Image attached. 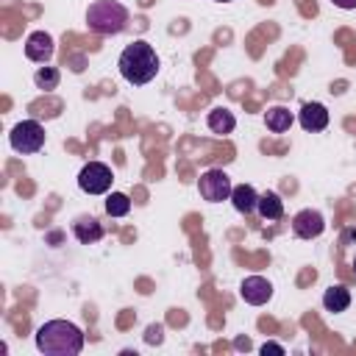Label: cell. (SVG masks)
<instances>
[{
	"label": "cell",
	"mask_w": 356,
	"mask_h": 356,
	"mask_svg": "<svg viewBox=\"0 0 356 356\" xmlns=\"http://www.w3.org/2000/svg\"><path fill=\"white\" fill-rule=\"evenodd\" d=\"M145 339H147L150 345H153V342L159 345V342H161V325H150V328H147V334H145Z\"/></svg>",
	"instance_id": "obj_20"
},
{
	"label": "cell",
	"mask_w": 356,
	"mask_h": 356,
	"mask_svg": "<svg viewBox=\"0 0 356 356\" xmlns=\"http://www.w3.org/2000/svg\"><path fill=\"white\" fill-rule=\"evenodd\" d=\"M8 145L22 153V156H31V153H39L44 147V128L36 122V120H22L11 128L8 134Z\"/></svg>",
	"instance_id": "obj_4"
},
{
	"label": "cell",
	"mask_w": 356,
	"mask_h": 356,
	"mask_svg": "<svg viewBox=\"0 0 356 356\" xmlns=\"http://www.w3.org/2000/svg\"><path fill=\"white\" fill-rule=\"evenodd\" d=\"M228 200L234 203V209L239 214H253L256 211V203H259V192L250 184H239V186L231 189V197Z\"/></svg>",
	"instance_id": "obj_11"
},
{
	"label": "cell",
	"mask_w": 356,
	"mask_h": 356,
	"mask_svg": "<svg viewBox=\"0 0 356 356\" xmlns=\"http://www.w3.org/2000/svg\"><path fill=\"white\" fill-rule=\"evenodd\" d=\"M117 67H120V75H122L131 86H142V83H150V81L159 75L161 61H159L153 44L136 39V42H131V44L120 53Z\"/></svg>",
	"instance_id": "obj_2"
},
{
	"label": "cell",
	"mask_w": 356,
	"mask_h": 356,
	"mask_svg": "<svg viewBox=\"0 0 356 356\" xmlns=\"http://www.w3.org/2000/svg\"><path fill=\"white\" fill-rule=\"evenodd\" d=\"M337 8H342V11H353L356 8V0H331Z\"/></svg>",
	"instance_id": "obj_21"
},
{
	"label": "cell",
	"mask_w": 356,
	"mask_h": 356,
	"mask_svg": "<svg viewBox=\"0 0 356 356\" xmlns=\"http://www.w3.org/2000/svg\"><path fill=\"white\" fill-rule=\"evenodd\" d=\"M323 231H325V220L314 209H303L292 217V234L298 239H317Z\"/></svg>",
	"instance_id": "obj_7"
},
{
	"label": "cell",
	"mask_w": 356,
	"mask_h": 356,
	"mask_svg": "<svg viewBox=\"0 0 356 356\" xmlns=\"http://www.w3.org/2000/svg\"><path fill=\"white\" fill-rule=\"evenodd\" d=\"M53 36L47 31H33L28 39H25V56L36 64H47L53 58Z\"/></svg>",
	"instance_id": "obj_9"
},
{
	"label": "cell",
	"mask_w": 356,
	"mask_h": 356,
	"mask_svg": "<svg viewBox=\"0 0 356 356\" xmlns=\"http://www.w3.org/2000/svg\"><path fill=\"white\" fill-rule=\"evenodd\" d=\"M292 111L286 108V106H270L267 111H264V125H267V131H273V134H286L289 128H292Z\"/></svg>",
	"instance_id": "obj_13"
},
{
	"label": "cell",
	"mask_w": 356,
	"mask_h": 356,
	"mask_svg": "<svg viewBox=\"0 0 356 356\" xmlns=\"http://www.w3.org/2000/svg\"><path fill=\"white\" fill-rule=\"evenodd\" d=\"M256 211L264 220H281L284 217V200L275 192H261L259 195V203H256Z\"/></svg>",
	"instance_id": "obj_16"
},
{
	"label": "cell",
	"mask_w": 356,
	"mask_h": 356,
	"mask_svg": "<svg viewBox=\"0 0 356 356\" xmlns=\"http://www.w3.org/2000/svg\"><path fill=\"white\" fill-rule=\"evenodd\" d=\"M348 306H350V289H348V286L337 284V286H328V289H325V295H323V309H325V312L339 314V312H345Z\"/></svg>",
	"instance_id": "obj_14"
},
{
	"label": "cell",
	"mask_w": 356,
	"mask_h": 356,
	"mask_svg": "<svg viewBox=\"0 0 356 356\" xmlns=\"http://www.w3.org/2000/svg\"><path fill=\"white\" fill-rule=\"evenodd\" d=\"M239 298L245 303H250V306H264L273 298V284L264 275H248L239 284Z\"/></svg>",
	"instance_id": "obj_8"
},
{
	"label": "cell",
	"mask_w": 356,
	"mask_h": 356,
	"mask_svg": "<svg viewBox=\"0 0 356 356\" xmlns=\"http://www.w3.org/2000/svg\"><path fill=\"white\" fill-rule=\"evenodd\" d=\"M206 125H209V131H211V134H231V131L236 128V117H234V111H228V108L217 106V108H211V111H209Z\"/></svg>",
	"instance_id": "obj_15"
},
{
	"label": "cell",
	"mask_w": 356,
	"mask_h": 356,
	"mask_svg": "<svg viewBox=\"0 0 356 356\" xmlns=\"http://www.w3.org/2000/svg\"><path fill=\"white\" fill-rule=\"evenodd\" d=\"M298 122L303 131L309 134H317V131H325L328 128V108L323 103H303L300 111H298Z\"/></svg>",
	"instance_id": "obj_10"
},
{
	"label": "cell",
	"mask_w": 356,
	"mask_h": 356,
	"mask_svg": "<svg viewBox=\"0 0 356 356\" xmlns=\"http://www.w3.org/2000/svg\"><path fill=\"white\" fill-rule=\"evenodd\" d=\"M353 273H356V256H353Z\"/></svg>",
	"instance_id": "obj_22"
},
{
	"label": "cell",
	"mask_w": 356,
	"mask_h": 356,
	"mask_svg": "<svg viewBox=\"0 0 356 356\" xmlns=\"http://www.w3.org/2000/svg\"><path fill=\"white\" fill-rule=\"evenodd\" d=\"M111 181H114V172L103 161H86L78 172V186L86 195H106L111 189Z\"/></svg>",
	"instance_id": "obj_5"
},
{
	"label": "cell",
	"mask_w": 356,
	"mask_h": 356,
	"mask_svg": "<svg viewBox=\"0 0 356 356\" xmlns=\"http://www.w3.org/2000/svg\"><path fill=\"white\" fill-rule=\"evenodd\" d=\"M86 25L100 36H117L128 25V8L117 0H95L86 8Z\"/></svg>",
	"instance_id": "obj_3"
},
{
	"label": "cell",
	"mask_w": 356,
	"mask_h": 356,
	"mask_svg": "<svg viewBox=\"0 0 356 356\" xmlns=\"http://www.w3.org/2000/svg\"><path fill=\"white\" fill-rule=\"evenodd\" d=\"M44 356H78L83 350V331L70 320H47L33 334Z\"/></svg>",
	"instance_id": "obj_1"
},
{
	"label": "cell",
	"mask_w": 356,
	"mask_h": 356,
	"mask_svg": "<svg viewBox=\"0 0 356 356\" xmlns=\"http://www.w3.org/2000/svg\"><path fill=\"white\" fill-rule=\"evenodd\" d=\"M231 189H234V184H231V178L222 170H206L197 178V192H200V197L206 203H222V200H228L231 197Z\"/></svg>",
	"instance_id": "obj_6"
},
{
	"label": "cell",
	"mask_w": 356,
	"mask_h": 356,
	"mask_svg": "<svg viewBox=\"0 0 356 356\" xmlns=\"http://www.w3.org/2000/svg\"><path fill=\"white\" fill-rule=\"evenodd\" d=\"M33 83L39 86V89H56L58 86V70L56 67H39L36 72H33Z\"/></svg>",
	"instance_id": "obj_18"
},
{
	"label": "cell",
	"mask_w": 356,
	"mask_h": 356,
	"mask_svg": "<svg viewBox=\"0 0 356 356\" xmlns=\"http://www.w3.org/2000/svg\"><path fill=\"white\" fill-rule=\"evenodd\" d=\"M261 356H267V353H275V356H284V345H278V342H264L261 348Z\"/></svg>",
	"instance_id": "obj_19"
},
{
	"label": "cell",
	"mask_w": 356,
	"mask_h": 356,
	"mask_svg": "<svg viewBox=\"0 0 356 356\" xmlns=\"http://www.w3.org/2000/svg\"><path fill=\"white\" fill-rule=\"evenodd\" d=\"M214 3H231V0H214Z\"/></svg>",
	"instance_id": "obj_23"
},
{
	"label": "cell",
	"mask_w": 356,
	"mask_h": 356,
	"mask_svg": "<svg viewBox=\"0 0 356 356\" xmlns=\"http://www.w3.org/2000/svg\"><path fill=\"white\" fill-rule=\"evenodd\" d=\"M131 211V197L125 192H111L106 197V214L108 217H125Z\"/></svg>",
	"instance_id": "obj_17"
},
{
	"label": "cell",
	"mask_w": 356,
	"mask_h": 356,
	"mask_svg": "<svg viewBox=\"0 0 356 356\" xmlns=\"http://www.w3.org/2000/svg\"><path fill=\"white\" fill-rule=\"evenodd\" d=\"M72 234L81 245H95L97 239H103V225L95 217H78L72 222Z\"/></svg>",
	"instance_id": "obj_12"
}]
</instances>
